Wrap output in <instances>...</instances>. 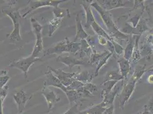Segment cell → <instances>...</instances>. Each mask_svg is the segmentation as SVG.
Wrapping results in <instances>:
<instances>
[{"label": "cell", "instance_id": "6da1fadb", "mask_svg": "<svg viewBox=\"0 0 153 114\" xmlns=\"http://www.w3.org/2000/svg\"><path fill=\"white\" fill-rule=\"evenodd\" d=\"M91 7H93L98 12L100 13L105 25L108 29V31L110 34L114 36L115 38L121 39H129V36L122 33L115 26V24L113 20L111 14L108 11L104 10L97 2H93L90 4Z\"/></svg>", "mask_w": 153, "mask_h": 114}, {"label": "cell", "instance_id": "7a4b0ae2", "mask_svg": "<svg viewBox=\"0 0 153 114\" xmlns=\"http://www.w3.org/2000/svg\"><path fill=\"white\" fill-rule=\"evenodd\" d=\"M81 44L74 42H70L67 38L64 41L59 42L46 51V55L53 54H59L62 53H69L76 54L80 50Z\"/></svg>", "mask_w": 153, "mask_h": 114}, {"label": "cell", "instance_id": "3957f363", "mask_svg": "<svg viewBox=\"0 0 153 114\" xmlns=\"http://www.w3.org/2000/svg\"><path fill=\"white\" fill-rule=\"evenodd\" d=\"M138 80L139 79L138 78L133 76L130 78L129 82L126 84L123 88L122 89L121 92L118 94L119 97L120 108H122L128 102L134 92L136 83Z\"/></svg>", "mask_w": 153, "mask_h": 114}, {"label": "cell", "instance_id": "277c9868", "mask_svg": "<svg viewBox=\"0 0 153 114\" xmlns=\"http://www.w3.org/2000/svg\"><path fill=\"white\" fill-rule=\"evenodd\" d=\"M32 25L33 27V30L35 33L36 37V42L34 46V50L32 53V56L35 58H38V54L43 50V44H42V38L41 31L42 29V26L38 22L34 19H31Z\"/></svg>", "mask_w": 153, "mask_h": 114}, {"label": "cell", "instance_id": "5b68a950", "mask_svg": "<svg viewBox=\"0 0 153 114\" xmlns=\"http://www.w3.org/2000/svg\"><path fill=\"white\" fill-rule=\"evenodd\" d=\"M48 69L51 70L53 73H54L56 74L55 76L59 80V81L66 87H68V86H69L72 82L74 81V76L76 74V73H66L63 70L61 69H54L49 66H48Z\"/></svg>", "mask_w": 153, "mask_h": 114}, {"label": "cell", "instance_id": "8992f818", "mask_svg": "<svg viewBox=\"0 0 153 114\" xmlns=\"http://www.w3.org/2000/svg\"><path fill=\"white\" fill-rule=\"evenodd\" d=\"M42 61V60L39 58H35L33 57L32 55L28 58H24L22 59H20L18 61H16L12 64V66L17 67L21 71H22L24 73L25 76H27V72L29 70V67L32 66L36 61Z\"/></svg>", "mask_w": 153, "mask_h": 114}, {"label": "cell", "instance_id": "52a82bcc", "mask_svg": "<svg viewBox=\"0 0 153 114\" xmlns=\"http://www.w3.org/2000/svg\"><path fill=\"white\" fill-rule=\"evenodd\" d=\"M44 86H53L55 87H57L58 89L62 90L65 93L67 91V87L64 86L59 81V80L53 74V73L49 69L46 73V80L44 82Z\"/></svg>", "mask_w": 153, "mask_h": 114}, {"label": "cell", "instance_id": "ba28073f", "mask_svg": "<svg viewBox=\"0 0 153 114\" xmlns=\"http://www.w3.org/2000/svg\"><path fill=\"white\" fill-rule=\"evenodd\" d=\"M42 94L44 96L49 110H51L54 104L61 100L55 92L49 89V87L44 86L42 90Z\"/></svg>", "mask_w": 153, "mask_h": 114}, {"label": "cell", "instance_id": "9c48e42d", "mask_svg": "<svg viewBox=\"0 0 153 114\" xmlns=\"http://www.w3.org/2000/svg\"><path fill=\"white\" fill-rule=\"evenodd\" d=\"M56 61L64 64L65 65L69 67L70 68H72L75 66L85 65L89 64L85 61L78 59L74 57L69 56H59L56 59Z\"/></svg>", "mask_w": 153, "mask_h": 114}, {"label": "cell", "instance_id": "30bf717a", "mask_svg": "<svg viewBox=\"0 0 153 114\" xmlns=\"http://www.w3.org/2000/svg\"><path fill=\"white\" fill-rule=\"evenodd\" d=\"M65 1H51V0H48V1H32L30 5V9L28 10L27 13H26L25 16L27 14L31 12L33 10L36 9L40 7H52L54 8L58 7V5L59 4L65 2Z\"/></svg>", "mask_w": 153, "mask_h": 114}, {"label": "cell", "instance_id": "8fae6325", "mask_svg": "<svg viewBox=\"0 0 153 114\" xmlns=\"http://www.w3.org/2000/svg\"><path fill=\"white\" fill-rule=\"evenodd\" d=\"M123 84V81L121 84H118V83L115 84L113 90L108 93V94L105 95L103 97V100L102 101V103L104 104L106 108L112 105H113V102L114 101L116 95L118 94L120 89H121Z\"/></svg>", "mask_w": 153, "mask_h": 114}, {"label": "cell", "instance_id": "7c38bea8", "mask_svg": "<svg viewBox=\"0 0 153 114\" xmlns=\"http://www.w3.org/2000/svg\"><path fill=\"white\" fill-rule=\"evenodd\" d=\"M100 4H102V8L106 10L110 11L115 8H118L124 7L125 5V2L121 0H107V1H98Z\"/></svg>", "mask_w": 153, "mask_h": 114}, {"label": "cell", "instance_id": "4fadbf2b", "mask_svg": "<svg viewBox=\"0 0 153 114\" xmlns=\"http://www.w3.org/2000/svg\"><path fill=\"white\" fill-rule=\"evenodd\" d=\"M76 36L74 41V42H76V41L79 39L83 40V39H86L89 37V35L83 29V26L81 24V21L78 14L76 15Z\"/></svg>", "mask_w": 153, "mask_h": 114}, {"label": "cell", "instance_id": "5bb4252c", "mask_svg": "<svg viewBox=\"0 0 153 114\" xmlns=\"http://www.w3.org/2000/svg\"><path fill=\"white\" fill-rule=\"evenodd\" d=\"M81 4L82 5L83 8L85 10L86 16V24H85V27L86 29H88L94 21H96V19H94L93 13L91 9L90 4H88L87 2H86V1H83L81 3Z\"/></svg>", "mask_w": 153, "mask_h": 114}, {"label": "cell", "instance_id": "9a60e30c", "mask_svg": "<svg viewBox=\"0 0 153 114\" xmlns=\"http://www.w3.org/2000/svg\"><path fill=\"white\" fill-rule=\"evenodd\" d=\"M90 26L93 29L94 32L98 35V36H101L105 38L106 39H108V41L111 42L112 44H114L115 41L114 39L111 38L108 34L102 29V27L99 25V24L96 21H94Z\"/></svg>", "mask_w": 153, "mask_h": 114}, {"label": "cell", "instance_id": "2e32d148", "mask_svg": "<svg viewBox=\"0 0 153 114\" xmlns=\"http://www.w3.org/2000/svg\"><path fill=\"white\" fill-rule=\"evenodd\" d=\"M118 62L120 65V71L121 72L120 74L124 79H126L130 71L129 61L125 59L124 58H122L118 61Z\"/></svg>", "mask_w": 153, "mask_h": 114}, {"label": "cell", "instance_id": "e0dca14e", "mask_svg": "<svg viewBox=\"0 0 153 114\" xmlns=\"http://www.w3.org/2000/svg\"><path fill=\"white\" fill-rule=\"evenodd\" d=\"M93 76L90 75L89 73L86 70L80 73H76V74L74 76V81H77L83 83L90 82Z\"/></svg>", "mask_w": 153, "mask_h": 114}, {"label": "cell", "instance_id": "ac0fdd59", "mask_svg": "<svg viewBox=\"0 0 153 114\" xmlns=\"http://www.w3.org/2000/svg\"><path fill=\"white\" fill-rule=\"evenodd\" d=\"M106 108L105 107L104 104L101 102L98 105H96L88 110L79 112L78 114H103Z\"/></svg>", "mask_w": 153, "mask_h": 114}, {"label": "cell", "instance_id": "d6986e66", "mask_svg": "<svg viewBox=\"0 0 153 114\" xmlns=\"http://www.w3.org/2000/svg\"><path fill=\"white\" fill-rule=\"evenodd\" d=\"M14 98L19 106V113H22L25 109L26 102L29 99V98H27L26 97L25 93L22 91H21L19 93H18V94L16 95Z\"/></svg>", "mask_w": 153, "mask_h": 114}, {"label": "cell", "instance_id": "ffe728a7", "mask_svg": "<svg viewBox=\"0 0 153 114\" xmlns=\"http://www.w3.org/2000/svg\"><path fill=\"white\" fill-rule=\"evenodd\" d=\"M118 82L114 81H106L103 82L101 84L102 87V96L104 97L105 95L108 94V93L113 90L115 86V85Z\"/></svg>", "mask_w": 153, "mask_h": 114}, {"label": "cell", "instance_id": "44dd1931", "mask_svg": "<svg viewBox=\"0 0 153 114\" xmlns=\"http://www.w3.org/2000/svg\"><path fill=\"white\" fill-rule=\"evenodd\" d=\"M123 79H124L123 77L122 76L121 74L118 71H112L108 73V74L106 76V78L105 79L104 82L110 81L120 82L121 81H123Z\"/></svg>", "mask_w": 153, "mask_h": 114}, {"label": "cell", "instance_id": "7402d4cb", "mask_svg": "<svg viewBox=\"0 0 153 114\" xmlns=\"http://www.w3.org/2000/svg\"><path fill=\"white\" fill-rule=\"evenodd\" d=\"M111 52L109 51H105L103 52H94V53L91 54V56L90 57V59L89 64H95L98 62L102 58H103L105 56H106L109 53H110Z\"/></svg>", "mask_w": 153, "mask_h": 114}, {"label": "cell", "instance_id": "603a6c76", "mask_svg": "<svg viewBox=\"0 0 153 114\" xmlns=\"http://www.w3.org/2000/svg\"><path fill=\"white\" fill-rule=\"evenodd\" d=\"M129 38L130 39L128 45L124 49V58L128 61H130V59L131 58L134 46V41H133V39L130 37Z\"/></svg>", "mask_w": 153, "mask_h": 114}, {"label": "cell", "instance_id": "cb8c5ba5", "mask_svg": "<svg viewBox=\"0 0 153 114\" xmlns=\"http://www.w3.org/2000/svg\"><path fill=\"white\" fill-rule=\"evenodd\" d=\"M140 37V36H135L134 39V46L133 51L132 54V58H133V62L134 63H136L137 61H138L140 58V52L138 50V41Z\"/></svg>", "mask_w": 153, "mask_h": 114}, {"label": "cell", "instance_id": "d4e9b609", "mask_svg": "<svg viewBox=\"0 0 153 114\" xmlns=\"http://www.w3.org/2000/svg\"><path fill=\"white\" fill-rule=\"evenodd\" d=\"M68 96V98L70 102V106H72L76 103V100L79 98V94L78 93V92L74 90H70L67 89L66 92L65 93Z\"/></svg>", "mask_w": 153, "mask_h": 114}, {"label": "cell", "instance_id": "484cf974", "mask_svg": "<svg viewBox=\"0 0 153 114\" xmlns=\"http://www.w3.org/2000/svg\"><path fill=\"white\" fill-rule=\"evenodd\" d=\"M61 19L56 18L50 21L49 24V36H51L54 32L57 29L58 27L59 26V25L61 23Z\"/></svg>", "mask_w": 153, "mask_h": 114}, {"label": "cell", "instance_id": "4316f807", "mask_svg": "<svg viewBox=\"0 0 153 114\" xmlns=\"http://www.w3.org/2000/svg\"><path fill=\"white\" fill-rule=\"evenodd\" d=\"M89 46V44H88V42L86 39L81 40L80 50L79 51H80V57H83L85 55H89V53L91 52V49Z\"/></svg>", "mask_w": 153, "mask_h": 114}, {"label": "cell", "instance_id": "83f0119b", "mask_svg": "<svg viewBox=\"0 0 153 114\" xmlns=\"http://www.w3.org/2000/svg\"><path fill=\"white\" fill-rule=\"evenodd\" d=\"M112 55V53H109L106 56L102 58V59L98 62V66L96 69V73H95V76H97L98 74V72L100 71V69L103 67V66H104L105 64L107 63V61L108 59V58L111 56Z\"/></svg>", "mask_w": 153, "mask_h": 114}, {"label": "cell", "instance_id": "f1b7e54d", "mask_svg": "<svg viewBox=\"0 0 153 114\" xmlns=\"http://www.w3.org/2000/svg\"><path fill=\"white\" fill-rule=\"evenodd\" d=\"M83 89L86 91L89 92L90 94H93V93L98 91V89L96 85L90 83H85L83 85Z\"/></svg>", "mask_w": 153, "mask_h": 114}, {"label": "cell", "instance_id": "f546056e", "mask_svg": "<svg viewBox=\"0 0 153 114\" xmlns=\"http://www.w3.org/2000/svg\"><path fill=\"white\" fill-rule=\"evenodd\" d=\"M78 104L76 103L72 106H71V107L63 114H78L79 111L78 109Z\"/></svg>", "mask_w": 153, "mask_h": 114}, {"label": "cell", "instance_id": "4dcf8cb0", "mask_svg": "<svg viewBox=\"0 0 153 114\" xmlns=\"http://www.w3.org/2000/svg\"><path fill=\"white\" fill-rule=\"evenodd\" d=\"M53 13H54L56 18H58V19H62V18L64 17V13L63 12V11H62L61 9L58 7L54 8V9L53 10Z\"/></svg>", "mask_w": 153, "mask_h": 114}, {"label": "cell", "instance_id": "1f68e13d", "mask_svg": "<svg viewBox=\"0 0 153 114\" xmlns=\"http://www.w3.org/2000/svg\"><path fill=\"white\" fill-rule=\"evenodd\" d=\"M114 106L112 105L108 107H107L103 112V114H114Z\"/></svg>", "mask_w": 153, "mask_h": 114}, {"label": "cell", "instance_id": "d6a6232c", "mask_svg": "<svg viewBox=\"0 0 153 114\" xmlns=\"http://www.w3.org/2000/svg\"><path fill=\"white\" fill-rule=\"evenodd\" d=\"M147 107L150 110V113L153 114V98H151L150 100L149 101L148 104L146 105Z\"/></svg>", "mask_w": 153, "mask_h": 114}, {"label": "cell", "instance_id": "836d02e7", "mask_svg": "<svg viewBox=\"0 0 153 114\" xmlns=\"http://www.w3.org/2000/svg\"><path fill=\"white\" fill-rule=\"evenodd\" d=\"M143 109H144V111H143V113H142V114H152V113H150V110H149V108H147V107L146 105H145V106H144V108H143Z\"/></svg>", "mask_w": 153, "mask_h": 114}, {"label": "cell", "instance_id": "e575fe53", "mask_svg": "<svg viewBox=\"0 0 153 114\" xmlns=\"http://www.w3.org/2000/svg\"><path fill=\"white\" fill-rule=\"evenodd\" d=\"M4 71H0V75L2 74H4Z\"/></svg>", "mask_w": 153, "mask_h": 114}]
</instances>
